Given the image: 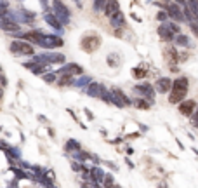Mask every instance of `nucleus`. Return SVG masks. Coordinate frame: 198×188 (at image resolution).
<instances>
[{
	"instance_id": "obj_1",
	"label": "nucleus",
	"mask_w": 198,
	"mask_h": 188,
	"mask_svg": "<svg viewBox=\"0 0 198 188\" xmlns=\"http://www.w3.org/2000/svg\"><path fill=\"white\" fill-rule=\"evenodd\" d=\"M188 85H189V82H188V78L184 75L172 80V89H170V94H169V103H172V105L181 103L186 98V94H188Z\"/></svg>"
},
{
	"instance_id": "obj_2",
	"label": "nucleus",
	"mask_w": 198,
	"mask_h": 188,
	"mask_svg": "<svg viewBox=\"0 0 198 188\" xmlns=\"http://www.w3.org/2000/svg\"><path fill=\"white\" fill-rule=\"evenodd\" d=\"M11 52L16 56H33V45L26 40H14L11 44Z\"/></svg>"
},
{
	"instance_id": "obj_3",
	"label": "nucleus",
	"mask_w": 198,
	"mask_h": 188,
	"mask_svg": "<svg viewBox=\"0 0 198 188\" xmlns=\"http://www.w3.org/2000/svg\"><path fill=\"white\" fill-rule=\"evenodd\" d=\"M52 12H54L56 18L59 19L61 24H68V23H70L71 12H70V9H68L61 0H54V2H52Z\"/></svg>"
},
{
	"instance_id": "obj_4",
	"label": "nucleus",
	"mask_w": 198,
	"mask_h": 188,
	"mask_svg": "<svg viewBox=\"0 0 198 188\" xmlns=\"http://www.w3.org/2000/svg\"><path fill=\"white\" fill-rule=\"evenodd\" d=\"M63 38L61 37H56V35H45V33H42V37H40V42L38 45L40 47H43V49H58V47H63Z\"/></svg>"
},
{
	"instance_id": "obj_5",
	"label": "nucleus",
	"mask_w": 198,
	"mask_h": 188,
	"mask_svg": "<svg viewBox=\"0 0 198 188\" xmlns=\"http://www.w3.org/2000/svg\"><path fill=\"white\" fill-rule=\"evenodd\" d=\"M66 57L63 54H56V52H45V54H38L33 56L35 63H42V65H52V63H64Z\"/></svg>"
},
{
	"instance_id": "obj_6",
	"label": "nucleus",
	"mask_w": 198,
	"mask_h": 188,
	"mask_svg": "<svg viewBox=\"0 0 198 188\" xmlns=\"http://www.w3.org/2000/svg\"><path fill=\"white\" fill-rule=\"evenodd\" d=\"M165 11H167L169 18L172 19V21H176V23H182V21H184V14H182V9L179 7L176 2H169V5L165 7Z\"/></svg>"
},
{
	"instance_id": "obj_7",
	"label": "nucleus",
	"mask_w": 198,
	"mask_h": 188,
	"mask_svg": "<svg viewBox=\"0 0 198 188\" xmlns=\"http://www.w3.org/2000/svg\"><path fill=\"white\" fill-rule=\"evenodd\" d=\"M99 44H101V40H99V37H96V35H87V37L82 38V49H83L85 52L96 51L99 47Z\"/></svg>"
},
{
	"instance_id": "obj_8",
	"label": "nucleus",
	"mask_w": 198,
	"mask_h": 188,
	"mask_svg": "<svg viewBox=\"0 0 198 188\" xmlns=\"http://www.w3.org/2000/svg\"><path fill=\"white\" fill-rule=\"evenodd\" d=\"M134 91H136L137 94H141L142 98L150 99V101H151V99L155 98V89H153V87H151V85L148 84V82H142V84H137V85L134 87Z\"/></svg>"
},
{
	"instance_id": "obj_9",
	"label": "nucleus",
	"mask_w": 198,
	"mask_h": 188,
	"mask_svg": "<svg viewBox=\"0 0 198 188\" xmlns=\"http://www.w3.org/2000/svg\"><path fill=\"white\" fill-rule=\"evenodd\" d=\"M58 75H82L83 73V68L78 66V65H75V63H68V65H64L61 70L56 72Z\"/></svg>"
},
{
	"instance_id": "obj_10",
	"label": "nucleus",
	"mask_w": 198,
	"mask_h": 188,
	"mask_svg": "<svg viewBox=\"0 0 198 188\" xmlns=\"http://www.w3.org/2000/svg\"><path fill=\"white\" fill-rule=\"evenodd\" d=\"M195 108H197V103L193 101V99H182L181 103H179V112L181 115H184V117H191L193 112H195Z\"/></svg>"
},
{
	"instance_id": "obj_11",
	"label": "nucleus",
	"mask_w": 198,
	"mask_h": 188,
	"mask_svg": "<svg viewBox=\"0 0 198 188\" xmlns=\"http://www.w3.org/2000/svg\"><path fill=\"white\" fill-rule=\"evenodd\" d=\"M155 89L158 91L160 94H165L172 89V80L169 77H160L157 78V84H155Z\"/></svg>"
},
{
	"instance_id": "obj_12",
	"label": "nucleus",
	"mask_w": 198,
	"mask_h": 188,
	"mask_svg": "<svg viewBox=\"0 0 198 188\" xmlns=\"http://www.w3.org/2000/svg\"><path fill=\"white\" fill-rule=\"evenodd\" d=\"M43 21H45V23H47L49 26L56 28V30H58L59 33L63 32V24L59 23V19L54 16V12H49V11H45V12H43Z\"/></svg>"
},
{
	"instance_id": "obj_13",
	"label": "nucleus",
	"mask_w": 198,
	"mask_h": 188,
	"mask_svg": "<svg viewBox=\"0 0 198 188\" xmlns=\"http://www.w3.org/2000/svg\"><path fill=\"white\" fill-rule=\"evenodd\" d=\"M120 11V4L118 0H108L106 2V5L103 7V12H104V16L106 18H111L115 12H118Z\"/></svg>"
},
{
	"instance_id": "obj_14",
	"label": "nucleus",
	"mask_w": 198,
	"mask_h": 188,
	"mask_svg": "<svg viewBox=\"0 0 198 188\" xmlns=\"http://www.w3.org/2000/svg\"><path fill=\"white\" fill-rule=\"evenodd\" d=\"M158 37L162 38V40H165V42H172V40H174V33H172L170 28L167 26V21L158 28Z\"/></svg>"
},
{
	"instance_id": "obj_15",
	"label": "nucleus",
	"mask_w": 198,
	"mask_h": 188,
	"mask_svg": "<svg viewBox=\"0 0 198 188\" xmlns=\"http://www.w3.org/2000/svg\"><path fill=\"white\" fill-rule=\"evenodd\" d=\"M110 23H111V26L115 28V30H122L123 26H125V18H123V14L122 12H115L111 18H110Z\"/></svg>"
},
{
	"instance_id": "obj_16",
	"label": "nucleus",
	"mask_w": 198,
	"mask_h": 188,
	"mask_svg": "<svg viewBox=\"0 0 198 188\" xmlns=\"http://www.w3.org/2000/svg\"><path fill=\"white\" fill-rule=\"evenodd\" d=\"M163 56H165V59L167 61H172V63H176V61H179V54L177 51L172 47V45H167L165 49H163Z\"/></svg>"
},
{
	"instance_id": "obj_17",
	"label": "nucleus",
	"mask_w": 198,
	"mask_h": 188,
	"mask_svg": "<svg viewBox=\"0 0 198 188\" xmlns=\"http://www.w3.org/2000/svg\"><path fill=\"white\" fill-rule=\"evenodd\" d=\"M174 44H176V45H181V47H191L189 37L184 35V33H177V35L174 37Z\"/></svg>"
},
{
	"instance_id": "obj_18",
	"label": "nucleus",
	"mask_w": 198,
	"mask_h": 188,
	"mask_svg": "<svg viewBox=\"0 0 198 188\" xmlns=\"http://www.w3.org/2000/svg\"><path fill=\"white\" fill-rule=\"evenodd\" d=\"M104 179V171L101 167H92L90 169V181H96V183H103Z\"/></svg>"
},
{
	"instance_id": "obj_19",
	"label": "nucleus",
	"mask_w": 198,
	"mask_h": 188,
	"mask_svg": "<svg viewBox=\"0 0 198 188\" xmlns=\"http://www.w3.org/2000/svg\"><path fill=\"white\" fill-rule=\"evenodd\" d=\"M87 94H89L90 98H99V94H101V84L90 82V84L87 85Z\"/></svg>"
},
{
	"instance_id": "obj_20",
	"label": "nucleus",
	"mask_w": 198,
	"mask_h": 188,
	"mask_svg": "<svg viewBox=\"0 0 198 188\" xmlns=\"http://www.w3.org/2000/svg\"><path fill=\"white\" fill-rule=\"evenodd\" d=\"M66 150H71V151H78L80 150V143L77 139H70L66 143Z\"/></svg>"
},
{
	"instance_id": "obj_21",
	"label": "nucleus",
	"mask_w": 198,
	"mask_h": 188,
	"mask_svg": "<svg viewBox=\"0 0 198 188\" xmlns=\"http://www.w3.org/2000/svg\"><path fill=\"white\" fill-rule=\"evenodd\" d=\"M113 185H115V183H113V176H111V174H104V179H103V187H104V188H111Z\"/></svg>"
},
{
	"instance_id": "obj_22",
	"label": "nucleus",
	"mask_w": 198,
	"mask_h": 188,
	"mask_svg": "<svg viewBox=\"0 0 198 188\" xmlns=\"http://www.w3.org/2000/svg\"><path fill=\"white\" fill-rule=\"evenodd\" d=\"M186 2H188V7L191 9V12L198 18V0H186Z\"/></svg>"
},
{
	"instance_id": "obj_23",
	"label": "nucleus",
	"mask_w": 198,
	"mask_h": 188,
	"mask_svg": "<svg viewBox=\"0 0 198 188\" xmlns=\"http://www.w3.org/2000/svg\"><path fill=\"white\" fill-rule=\"evenodd\" d=\"M73 84H75L77 87H83V85H89V84H90V78H89V77H80L78 80H75Z\"/></svg>"
},
{
	"instance_id": "obj_24",
	"label": "nucleus",
	"mask_w": 198,
	"mask_h": 188,
	"mask_svg": "<svg viewBox=\"0 0 198 188\" xmlns=\"http://www.w3.org/2000/svg\"><path fill=\"white\" fill-rule=\"evenodd\" d=\"M134 105L137 106L139 110H148V108H150V103H148L146 99H142V98H141V99H136V103H134Z\"/></svg>"
},
{
	"instance_id": "obj_25",
	"label": "nucleus",
	"mask_w": 198,
	"mask_h": 188,
	"mask_svg": "<svg viewBox=\"0 0 198 188\" xmlns=\"http://www.w3.org/2000/svg\"><path fill=\"white\" fill-rule=\"evenodd\" d=\"M106 2H108V0H94V5H92V7H94V11H96V12L103 11V7L106 5Z\"/></svg>"
},
{
	"instance_id": "obj_26",
	"label": "nucleus",
	"mask_w": 198,
	"mask_h": 188,
	"mask_svg": "<svg viewBox=\"0 0 198 188\" xmlns=\"http://www.w3.org/2000/svg\"><path fill=\"white\" fill-rule=\"evenodd\" d=\"M155 18L158 19L160 23H165V21H167V19H169V14H167V11H158V12H157V16H155Z\"/></svg>"
},
{
	"instance_id": "obj_27",
	"label": "nucleus",
	"mask_w": 198,
	"mask_h": 188,
	"mask_svg": "<svg viewBox=\"0 0 198 188\" xmlns=\"http://www.w3.org/2000/svg\"><path fill=\"white\" fill-rule=\"evenodd\" d=\"M56 78H58V73H43V80L45 82H49V84H52V82H56Z\"/></svg>"
},
{
	"instance_id": "obj_28",
	"label": "nucleus",
	"mask_w": 198,
	"mask_h": 188,
	"mask_svg": "<svg viewBox=\"0 0 198 188\" xmlns=\"http://www.w3.org/2000/svg\"><path fill=\"white\" fill-rule=\"evenodd\" d=\"M134 77H136V78H144V77H146V70H144V68H136V70H134Z\"/></svg>"
},
{
	"instance_id": "obj_29",
	"label": "nucleus",
	"mask_w": 198,
	"mask_h": 188,
	"mask_svg": "<svg viewBox=\"0 0 198 188\" xmlns=\"http://www.w3.org/2000/svg\"><path fill=\"white\" fill-rule=\"evenodd\" d=\"M191 118H193V124L198 127V105H197V108H195V112H193V115H191Z\"/></svg>"
},
{
	"instance_id": "obj_30",
	"label": "nucleus",
	"mask_w": 198,
	"mask_h": 188,
	"mask_svg": "<svg viewBox=\"0 0 198 188\" xmlns=\"http://www.w3.org/2000/svg\"><path fill=\"white\" fill-rule=\"evenodd\" d=\"M158 188H167V183H160Z\"/></svg>"
},
{
	"instance_id": "obj_31",
	"label": "nucleus",
	"mask_w": 198,
	"mask_h": 188,
	"mask_svg": "<svg viewBox=\"0 0 198 188\" xmlns=\"http://www.w3.org/2000/svg\"><path fill=\"white\" fill-rule=\"evenodd\" d=\"M111 188H122V187H120V185H113Z\"/></svg>"
}]
</instances>
